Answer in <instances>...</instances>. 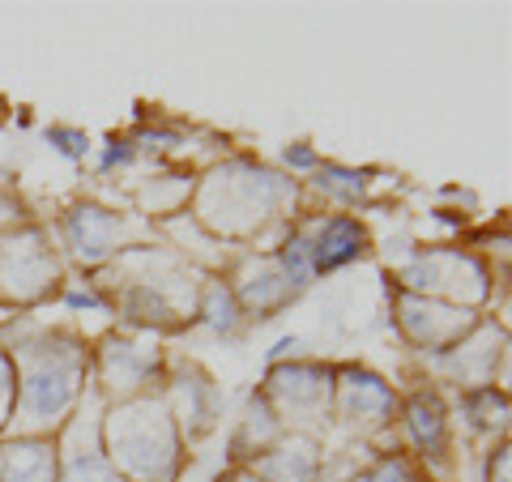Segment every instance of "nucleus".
Returning <instances> with one entry per match:
<instances>
[{
	"mask_svg": "<svg viewBox=\"0 0 512 482\" xmlns=\"http://www.w3.org/2000/svg\"><path fill=\"white\" fill-rule=\"evenodd\" d=\"M355 252H359V231L350 227V222H333L329 235L320 239V248H316V265L320 269H333V265L350 261Z\"/></svg>",
	"mask_w": 512,
	"mask_h": 482,
	"instance_id": "1",
	"label": "nucleus"
},
{
	"mask_svg": "<svg viewBox=\"0 0 512 482\" xmlns=\"http://www.w3.org/2000/svg\"><path fill=\"white\" fill-rule=\"evenodd\" d=\"M52 137H56V141H64V146H60L64 154H82V146H86V141L77 137V133H52Z\"/></svg>",
	"mask_w": 512,
	"mask_h": 482,
	"instance_id": "2",
	"label": "nucleus"
},
{
	"mask_svg": "<svg viewBox=\"0 0 512 482\" xmlns=\"http://www.w3.org/2000/svg\"><path fill=\"white\" fill-rule=\"evenodd\" d=\"M133 154L128 146H116V150H107V158H103V167H116V163H124V158Z\"/></svg>",
	"mask_w": 512,
	"mask_h": 482,
	"instance_id": "3",
	"label": "nucleus"
}]
</instances>
